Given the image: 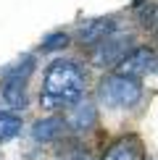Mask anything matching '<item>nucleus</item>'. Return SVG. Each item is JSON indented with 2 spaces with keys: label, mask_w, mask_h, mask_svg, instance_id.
Returning a JSON list of instances; mask_svg holds the SVG:
<instances>
[{
  "label": "nucleus",
  "mask_w": 158,
  "mask_h": 160,
  "mask_svg": "<svg viewBox=\"0 0 158 160\" xmlns=\"http://www.w3.org/2000/svg\"><path fill=\"white\" fill-rule=\"evenodd\" d=\"M84 71L74 61H53L45 71L42 79V92L40 102L45 110H58V108H71L79 102L84 92Z\"/></svg>",
  "instance_id": "f257e3e1"
},
{
  "label": "nucleus",
  "mask_w": 158,
  "mask_h": 160,
  "mask_svg": "<svg viewBox=\"0 0 158 160\" xmlns=\"http://www.w3.org/2000/svg\"><path fill=\"white\" fill-rule=\"evenodd\" d=\"M100 97L108 108H134L142 97V87L132 76L111 74L100 82Z\"/></svg>",
  "instance_id": "f03ea898"
},
{
  "label": "nucleus",
  "mask_w": 158,
  "mask_h": 160,
  "mask_svg": "<svg viewBox=\"0 0 158 160\" xmlns=\"http://www.w3.org/2000/svg\"><path fill=\"white\" fill-rule=\"evenodd\" d=\"M129 42H132L129 34L127 37H124V34H111L108 39H103V42H97L95 48H92V52H90L92 63L100 66V68H105V66H118L132 52L129 50Z\"/></svg>",
  "instance_id": "7ed1b4c3"
},
{
  "label": "nucleus",
  "mask_w": 158,
  "mask_h": 160,
  "mask_svg": "<svg viewBox=\"0 0 158 160\" xmlns=\"http://www.w3.org/2000/svg\"><path fill=\"white\" fill-rule=\"evenodd\" d=\"M153 63H155L153 50H148V48H134V50H132L121 63L116 66V74H124V76L137 79V76L148 74V71L153 68Z\"/></svg>",
  "instance_id": "20e7f679"
},
{
  "label": "nucleus",
  "mask_w": 158,
  "mask_h": 160,
  "mask_svg": "<svg viewBox=\"0 0 158 160\" xmlns=\"http://www.w3.org/2000/svg\"><path fill=\"white\" fill-rule=\"evenodd\" d=\"M116 32V21L113 18H92V21H84L76 32V39L82 45H92L95 48L97 42L108 39L111 34Z\"/></svg>",
  "instance_id": "39448f33"
},
{
  "label": "nucleus",
  "mask_w": 158,
  "mask_h": 160,
  "mask_svg": "<svg viewBox=\"0 0 158 160\" xmlns=\"http://www.w3.org/2000/svg\"><path fill=\"white\" fill-rule=\"evenodd\" d=\"M97 121V110H95V105L92 102H74L69 108V113H66V126L69 129H74V131H90L92 126H95Z\"/></svg>",
  "instance_id": "423d86ee"
},
{
  "label": "nucleus",
  "mask_w": 158,
  "mask_h": 160,
  "mask_svg": "<svg viewBox=\"0 0 158 160\" xmlns=\"http://www.w3.org/2000/svg\"><path fill=\"white\" fill-rule=\"evenodd\" d=\"M103 160H142L140 142H137L134 137H124V139H118L116 144H111V150L105 152Z\"/></svg>",
  "instance_id": "0eeeda50"
},
{
  "label": "nucleus",
  "mask_w": 158,
  "mask_h": 160,
  "mask_svg": "<svg viewBox=\"0 0 158 160\" xmlns=\"http://www.w3.org/2000/svg\"><path fill=\"white\" fill-rule=\"evenodd\" d=\"M3 100L11 108L26 105V82L24 79H3Z\"/></svg>",
  "instance_id": "6e6552de"
},
{
  "label": "nucleus",
  "mask_w": 158,
  "mask_h": 160,
  "mask_svg": "<svg viewBox=\"0 0 158 160\" xmlns=\"http://www.w3.org/2000/svg\"><path fill=\"white\" fill-rule=\"evenodd\" d=\"M61 129H63V121H61V118H42V121L34 123L32 137H34L37 142H53V139L61 134Z\"/></svg>",
  "instance_id": "1a4fd4ad"
},
{
  "label": "nucleus",
  "mask_w": 158,
  "mask_h": 160,
  "mask_svg": "<svg viewBox=\"0 0 158 160\" xmlns=\"http://www.w3.org/2000/svg\"><path fill=\"white\" fill-rule=\"evenodd\" d=\"M34 71V58L32 55H26V58H21L18 63H13V66H8V68H3V79H29V74Z\"/></svg>",
  "instance_id": "9d476101"
},
{
  "label": "nucleus",
  "mask_w": 158,
  "mask_h": 160,
  "mask_svg": "<svg viewBox=\"0 0 158 160\" xmlns=\"http://www.w3.org/2000/svg\"><path fill=\"white\" fill-rule=\"evenodd\" d=\"M21 131V118L16 113H0V142H8Z\"/></svg>",
  "instance_id": "9b49d317"
},
{
  "label": "nucleus",
  "mask_w": 158,
  "mask_h": 160,
  "mask_svg": "<svg viewBox=\"0 0 158 160\" xmlns=\"http://www.w3.org/2000/svg\"><path fill=\"white\" fill-rule=\"evenodd\" d=\"M69 45V34L66 32H50L48 37L42 39V52H53V50H61Z\"/></svg>",
  "instance_id": "f8f14e48"
},
{
  "label": "nucleus",
  "mask_w": 158,
  "mask_h": 160,
  "mask_svg": "<svg viewBox=\"0 0 158 160\" xmlns=\"http://www.w3.org/2000/svg\"><path fill=\"white\" fill-rule=\"evenodd\" d=\"M155 26H158V16H155Z\"/></svg>",
  "instance_id": "ddd939ff"
},
{
  "label": "nucleus",
  "mask_w": 158,
  "mask_h": 160,
  "mask_svg": "<svg viewBox=\"0 0 158 160\" xmlns=\"http://www.w3.org/2000/svg\"><path fill=\"white\" fill-rule=\"evenodd\" d=\"M82 160H92V158H82Z\"/></svg>",
  "instance_id": "4468645a"
}]
</instances>
